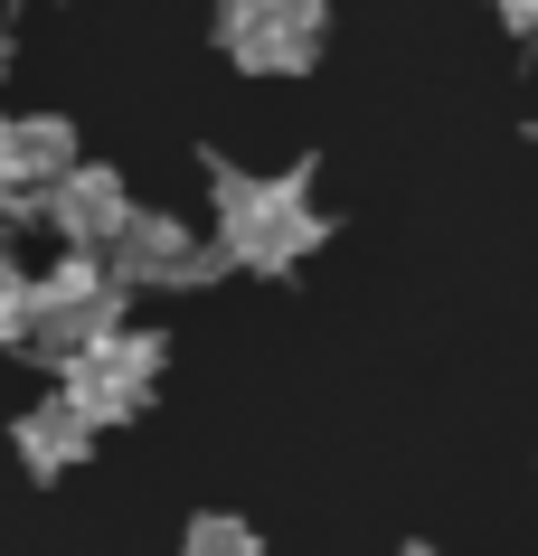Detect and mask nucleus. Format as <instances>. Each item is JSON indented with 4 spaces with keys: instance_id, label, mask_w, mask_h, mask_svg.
Masks as SVG:
<instances>
[{
    "instance_id": "obj_1",
    "label": "nucleus",
    "mask_w": 538,
    "mask_h": 556,
    "mask_svg": "<svg viewBox=\"0 0 538 556\" xmlns=\"http://www.w3.org/2000/svg\"><path fill=\"white\" fill-rule=\"evenodd\" d=\"M209 207H217V255L246 264V274H293L312 245L330 236L322 199H312V170H237V161H209Z\"/></svg>"
},
{
    "instance_id": "obj_2",
    "label": "nucleus",
    "mask_w": 538,
    "mask_h": 556,
    "mask_svg": "<svg viewBox=\"0 0 538 556\" xmlns=\"http://www.w3.org/2000/svg\"><path fill=\"white\" fill-rule=\"evenodd\" d=\"M123 302H133V293H123L114 264L66 245V264H48V274L29 283V340H20V350H38L48 368H66V358H86L95 340H114V330H123Z\"/></svg>"
},
{
    "instance_id": "obj_3",
    "label": "nucleus",
    "mask_w": 538,
    "mask_h": 556,
    "mask_svg": "<svg viewBox=\"0 0 538 556\" xmlns=\"http://www.w3.org/2000/svg\"><path fill=\"white\" fill-rule=\"evenodd\" d=\"M161 378H171V340L123 321L114 340H95L86 358H66V368H58V396L86 415L95 434H104V425H133V415H151Z\"/></svg>"
},
{
    "instance_id": "obj_4",
    "label": "nucleus",
    "mask_w": 538,
    "mask_h": 556,
    "mask_svg": "<svg viewBox=\"0 0 538 556\" xmlns=\"http://www.w3.org/2000/svg\"><path fill=\"white\" fill-rule=\"evenodd\" d=\"M330 38V0H217V48L246 76H312Z\"/></svg>"
},
{
    "instance_id": "obj_5",
    "label": "nucleus",
    "mask_w": 538,
    "mask_h": 556,
    "mask_svg": "<svg viewBox=\"0 0 538 556\" xmlns=\"http://www.w3.org/2000/svg\"><path fill=\"white\" fill-rule=\"evenodd\" d=\"M104 264L123 274V293H199L227 255H217V236H199L171 207H133V227L104 245Z\"/></svg>"
},
{
    "instance_id": "obj_6",
    "label": "nucleus",
    "mask_w": 538,
    "mask_h": 556,
    "mask_svg": "<svg viewBox=\"0 0 538 556\" xmlns=\"http://www.w3.org/2000/svg\"><path fill=\"white\" fill-rule=\"evenodd\" d=\"M38 217L58 227V245H76V255H104L123 227H133V189H123L114 161H76V170L38 199Z\"/></svg>"
},
{
    "instance_id": "obj_7",
    "label": "nucleus",
    "mask_w": 538,
    "mask_h": 556,
    "mask_svg": "<svg viewBox=\"0 0 538 556\" xmlns=\"http://www.w3.org/2000/svg\"><path fill=\"white\" fill-rule=\"evenodd\" d=\"M76 161H86V151H76V123H66V114H10V142H0V199L38 207Z\"/></svg>"
},
{
    "instance_id": "obj_8",
    "label": "nucleus",
    "mask_w": 538,
    "mask_h": 556,
    "mask_svg": "<svg viewBox=\"0 0 538 556\" xmlns=\"http://www.w3.org/2000/svg\"><path fill=\"white\" fill-rule=\"evenodd\" d=\"M10 443H20V471H38V481H66V471L95 453V425L66 406V396H38V406H20Z\"/></svg>"
},
{
    "instance_id": "obj_9",
    "label": "nucleus",
    "mask_w": 538,
    "mask_h": 556,
    "mask_svg": "<svg viewBox=\"0 0 538 556\" xmlns=\"http://www.w3.org/2000/svg\"><path fill=\"white\" fill-rule=\"evenodd\" d=\"M179 556H265V538H255L237 509H199V519L179 528Z\"/></svg>"
},
{
    "instance_id": "obj_10",
    "label": "nucleus",
    "mask_w": 538,
    "mask_h": 556,
    "mask_svg": "<svg viewBox=\"0 0 538 556\" xmlns=\"http://www.w3.org/2000/svg\"><path fill=\"white\" fill-rule=\"evenodd\" d=\"M29 283H38V274L0 245V350H20V340H29Z\"/></svg>"
},
{
    "instance_id": "obj_11",
    "label": "nucleus",
    "mask_w": 538,
    "mask_h": 556,
    "mask_svg": "<svg viewBox=\"0 0 538 556\" xmlns=\"http://www.w3.org/2000/svg\"><path fill=\"white\" fill-rule=\"evenodd\" d=\"M491 10H501L510 29H538V0H491Z\"/></svg>"
},
{
    "instance_id": "obj_12",
    "label": "nucleus",
    "mask_w": 538,
    "mask_h": 556,
    "mask_svg": "<svg viewBox=\"0 0 538 556\" xmlns=\"http://www.w3.org/2000/svg\"><path fill=\"white\" fill-rule=\"evenodd\" d=\"M0 66H10V29H0Z\"/></svg>"
},
{
    "instance_id": "obj_13",
    "label": "nucleus",
    "mask_w": 538,
    "mask_h": 556,
    "mask_svg": "<svg viewBox=\"0 0 538 556\" xmlns=\"http://www.w3.org/2000/svg\"><path fill=\"white\" fill-rule=\"evenodd\" d=\"M0 142H10V114H0ZM0 207H10V199H0Z\"/></svg>"
},
{
    "instance_id": "obj_14",
    "label": "nucleus",
    "mask_w": 538,
    "mask_h": 556,
    "mask_svg": "<svg viewBox=\"0 0 538 556\" xmlns=\"http://www.w3.org/2000/svg\"><path fill=\"white\" fill-rule=\"evenodd\" d=\"M406 556H435V547H406Z\"/></svg>"
}]
</instances>
